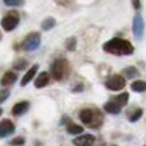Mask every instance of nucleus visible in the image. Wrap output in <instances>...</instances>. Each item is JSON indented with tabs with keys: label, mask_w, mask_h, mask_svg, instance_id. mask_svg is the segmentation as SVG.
<instances>
[{
	"label": "nucleus",
	"mask_w": 146,
	"mask_h": 146,
	"mask_svg": "<svg viewBox=\"0 0 146 146\" xmlns=\"http://www.w3.org/2000/svg\"><path fill=\"white\" fill-rule=\"evenodd\" d=\"M104 51L109 54H115V55H131L133 53V46L129 41L123 38H111L110 41L104 44Z\"/></svg>",
	"instance_id": "f257e3e1"
},
{
	"label": "nucleus",
	"mask_w": 146,
	"mask_h": 146,
	"mask_svg": "<svg viewBox=\"0 0 146 146\" xmlns=\"http://www.w3.org/2000/svg\"><path fill=\"white\" fill-rule=\"evenodd\" d=\"M40 44H41L40 35H38L37 32H32L25 38V41H23V44H22V48L25 49L26 51H33V50H36V49H38Z\"/></svg>",
	"instance_id": "f03ea898"
},
{
	"label": "nucleus",
	"mask_w": 146,
	"mask_h": 146,
	"mask_svg": "<svg viewBox=\"0 0 146 146\" xmlns=\"http://www.w3.org/2000/svg\"><path fill=\"white\" fill-rule=\"evenodd\" d=\"M18 23H19V15H18V13L10 12L1 19V27L5 31H12L17 27Z\"/></svg>",
	"instance_id": "7ed1b4c3"
},
{
	"label": "nucleus",
	"mask_w": 146,
	"mask_h": 146,
	"mask_svg": "<svg viewBox=\"0 0 146 146\" xmlns=\"http://www.w3.org/2000/svg\"><path fill=\"white\" fill-rule=\"evenodd\" d=\"M105 86L111 91H119L126 86V80L122 76H111L105 82Z\"/></svg>",
	"instance_id": "20e7f679"
},
{
	"label": "nucleus",
	"mask_w": 146,
	"mask_h": 146,
	"mask_svg": "<svg viewBox=\"0 0 146 146\" xmlns=\"http://www.w3.org/2000/svg\"><path fill=\"white\" fill-rule=\"evenodd\" d=\"M66 68H67V62L66 60H62V59L55 60L53 63V66H51V74H53V77L58 81L62 80L63 76H64V73H66Z\"/></svg>",
	"instance_id": "39448f33"
},
{
	"label": "nucleus",
	"mask_w": 146,
	"mask_h": 146,
	"mask_svg": "<svg viewBox=\"0 0 146 146\" xmlns=\"http://www.w3.org/2000/svg\"><path fill=\"white\" fill-rule=\"evenodd\" d=\"M133 35L136 36L137 38H141L144 36V32H145V23H144V19H142L141 15H135L133 18Z\"/></svg>",
	"instance_id": "423d86ee"
},
{
	"label": "nucleus",
	"mask_w": 146,
	"mask_h": 146,
	"mask_svg": "<svg viewBox=\"0 0 146 146\" xmlns=\"http://www.w3.org/2000/svg\"><path fill=\"white\" fill-rule=\"evenodd\" d=\"M14 124L9 121V119H4L0 122V137H7L14 132Z\"/></svg>",
	"instance_id": "0eeeda50"
},
{
	"label": "nucleus",
	"mask_w": 146,
	"mask_h": 146,
	"mask_svg": "<svg viewBox=\"0 0 146 146\" xmlns=\"http://www.w3.org/2000/svg\"><path fill=\"white\" fill-rule=\"evenodd\" d=\"M95 142V137L92 135H82L73 140V144L77 146H91Z\"/></svg>",
	"instance_id": "6e6552de"
},
{
	"label": "nucleus",
	"mask_w": 146,
	"mask_h": 146,
	"mask_svg": "<svg viewBox=\"0 0 146 146\" xmlns=\"http://www.w3.org/2000/svg\"><path fill=\"white\" fill-rule=\"evenodd\" d=\"M28 106H30L28 101H19V103H17L12 109L13 115H22V114H25L28 110Z\"/></svg>",
	"instance_id": "1a4fd4ad"
},
{
	"label": "nucleus",
	"mask_w": 146,
	"mask_h": 146,
	"mask_svg": "<svg viewBox=\"0 0 146 146\" xmlns=\"http://www.w3.org/2000/svg\"><path fill=\"white\" fill-rule=\"evenodd\" d=\"M49 80H50V77H49V73H48V72H41L40 74L36 77V80H35V86H36L37 88L45 87V86L49 83Z\"/></svg>",
	"instance_id": "9d476101"
},
{
	"label": "nucleus",
	"mask_w": 146,
	"mask_h": 146,
	"mask_svg": "<svg viewBox=\"0 0 146 146\" xmlns=\"http://www.w3.org/2000/svg\"><path fill=\"white\" fill-rule=\"evenodd\" d=\"M80 118L85 124H92L95 117H94V111L91 109H83L80 113Z\"/></svg>",
	"instance_id": "9b49d317"
},
{
	"label": "nucleus",
	"mask_w": 146,
	"mask_h": 146,
	"mask_svg": "<svg viewBox=\"0 0 146 146\" xmlns=\"http://www.w3.org/2000/svg\"><path fill=\"white\" fill-rule=\"evenodd\" d=\"M37 69H38V66L31 67V68L27 71V73L25 74V77L22 78V81H21V85H22V86H26L28 82H31V81L33 80V77L36 76V73H37Z\"/></svg>",
	"instance_id": "f8f14e48"
},
{
	"label": "nucleus",
	"mask_w": 146,
	"mask_h": 146,
	"mask_svg": "<svg viewBox=\"0 0 146 146\" xmlns=\"http://www.w3.org/2000/svg\"><path fill=\"white\" fill-rule=\"evenodd\" d=\"M104 109H105V111H108V113H110V114H118L119 111H121L122 106L119 105L115 100H110L104 105Z\"/></svg>",
	"instance_id": "ddd939ff"
},
{
	"label": "nucleus",
	"mask_w": 146,
	"mask_h": 146,
	"mask_svg": "<svg viewBox=\"0 0 146 146\" xmlns=\"http://www.w3.org/2000/svg\"><path fill=\"white\" fill-rule=\"evenodd\" d=\"M15 80H17V76H15V73L7 72L4 76H3L1 80H0V83H1L3 86H9V85H12V83H14Z\"/></svg>",
	"instance_id": "4468645a"
},
{
	"label": "nucleus",
	"mask_w": 146,
	"mask_h": 146,
	"mask_svg": "<svg viewBox=\"0 0 146 146\" xmlns=\"http://www.w3.org/2000/svg\"><path fill=\"white\" fill-rule=\"evenodd\" d=\"M122 76L126 78H136L140 76V72L136 67H127L122 71Z\"/></svg>",
	"instance_id": "2eb2a0df"
},
{
	"label": "nucleus",
	"mask_w": 146,
	"mask_h": 146,
	"mask_svg": "<svg viewBox=\"0 0 146 146\" xmlns=\"http://www.w3.org/2000/svg\"><path fill=\"white\" fill-rule=\"evenodd\" d=\"M131 88L136 92H145L146 91V82L145 81H141V80H137V81H133L131 85Z\"/></svg>",
	"instance_id": "dca6fc26"
},
{
	"label": "nucleus",
	"mask_w": 146,
	"mask_h": 146,
	"mask_svg": "<svg viewBox=\"0 0 146 146\" xmlns=\"http://www.w3.org/2000/svg\"><path fill=\"white\" fill-rule=\"evenodd\" d=\"M67 131H68V133H71V135H80L83 132V128L81 126H78V124H69Z\"/></svg>",
	"instance_id": "f3484780"
},
{
	"label": "nucleus",
	"mask_w": 146,
	"mask_h": 146,
	"mask_svg": "<svg viewBox=\"0 0 146 146\" xmlns=\"http://www.w3.org/2000/svg\"><path fill=\"white\" fill-rule=\"evenodd\" d=\"M114 100H115L121 106H124L127 103H128V94H127V92L121 94V95L115 96V99H114Z\"/></svg>",
	"instance_id": "a211bd4d"
},
{
	"label": "nucleus",
	"mask_w": 146,
	"mask_h": 146,
	"mask_svg": "<svg viewBox=\"0 0 146 146\" xmlns=\"http://www.w3.org/2000/svg\"><path fill=\"white\" fill-rule=\"evenodd\" d=\"M54 26H55V19H54V18H51V17L46 18V19L42 22V28H44L45 31L51 30Z\"/></svg>",
	"instance_id": "6ab92c4d"
},
{
	"label": "nucleus",
	"mask_w": 146,
	"mask_h": 146,
	"mask_svg": "<svg viewBox=\"0 0 146 146\" xmlns=\"http://www.w3.org/2000/svg\"><path fill=\"white\" fill-rule=\"evenodd\" d=\"M8 7H21L25 3V0H3Z\"/></svg>",
	"instance_id": "aec40b11"
},
{
	"label": "nucleus",
	"mask_w": 146,
	"mask_h": 146,
	"mask_svg": "<svg viewBox=\"0 0 146 146\" xmlns=\"http://www.w3.org/2000/svg\"><path fill=\"white\" fill-rule=\"evenodd\" d=\"M142 113H144V111H142V109H137V110L135 111L132 115H129V121H131V122H137L140 118H141Z\"/></svg>",
	"instance_id": "412c9836"
},
{
	"label": "nucleus",
	"mask_w": 146,
	"mask_h": 146,
	"mask_svg": "<svg viewBox=\"0 0 146 146\" xmlns=\"http://www.w3.org/2000/svg\"><path fill=\"white\" fill-rule=\"evenodd\" d=\"M67 49L71 51H73L76 49V38L74 37H71L68 41H67Z\"/></svg>",
	"instance_id": "4be33fe9"
},
{
	"label": "nucleus",
	"mask_w": 146,
	"mask_h": 146,
	"mask_svg": "<svg viewBox=\"0 0 146 146\" xmlns=\"http://www.w3.org/2000/svg\"><path fill=\"white\" fill-rule=\"evenodd\" d=\"M10 92L9 90H1L0 91V103H3V101H5L8 98H9Z\"/></svg>",
	"instance_id": "5701e85b"
},
{
	"label": "nucleus",
	"mask_w": 146,
	"mask_h": 146,
	"mask_svg": "<svg viewBox=\"0 0 146 146\" xmlns=\"http://www.w3.org/2000/svg\"><path fill=\"white\" fill-rule=\"evenodd\" d=\"M10 144H12V145H15V146L22 145V144H25V139H22V137H17V139L12 140V141H10Z\"/></svg>",
	"instance_id": "b1692460"
},
{
	"label": "nucleus",
	"mask_w": 146,
	"mask_h": 146,
	"mask_svg": "<svg viewBox=\"0 0 146 146\" xmlns=\"http://www.w3.org/2000/svg\"><path fill=\"white\" fill-rule=\"evenodd\" d=\"M132 4H133L135 9H140V8H141V3H140V0H132Z\"/></svg>",
	"instance_id": "393cba45"
},
{
	"label": "nucleus",
	"mask_w": 146,
	"mask_h": 146,
	"mask_svg": "<svg viewBox=\"0 0 146 146\" xmlns=\"http://www.w3.org/2000/svg\"><path fill=\"white\" fill-rule=\"evenodd\" d=\"M1 113H3V109H1V108H0V115H1Z\"/></svg>",
	"instance_id": "a878e982"
},
{
	"label": "nucleus",
	"mask_w": 146,
	"mask_h": 146,
	"mask_svg": "<svg viewBox=\"0 0 146 146\" xmlns=\"http://www.w3.org/2000/svg\"><path fill=\"white\" fill-rule=\"evenodd\" d=\"M113 146H115V145H113Z\"/></svg>",
	"instance_id": "bb28decb"
},
{
	"label": "nucleus",
	"mask_w": 146,
	"mask_h": 146,
	"mask_svg": "<svg viewBox=\"0 0 146 146\" xmlns=\"http://www.w3.org/2000/svg\"><path fill=\"white\" fill-rule=\"evenodd\" d=\"M145 146H146V145H145Z\"/></svg>",
	"instance_id": "cd10ccee"
}]
</instances>
